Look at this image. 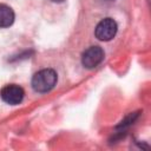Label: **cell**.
Masks as SVG:
<instances>
[{
	"label": "cell",
	"mask_w": 151,
	"mask_h": 151,
	"mask_svg": "<svg viewBox=\"0 0 151 151\" xmlns=\"http://www.w3.org/2000/svg\"><path fill=\"white\" fill-rule=\"evenodd\" d=\"M51 1H53V2H63L64 0H51Z\"/></svg>",
	"instance_id": "cell-6"
},
{
	"label": "cell",
	"mask_w": 151,
	"mask_h": 151,
	"mask_svg": "<svg viewBox=\"0 0 151 151\" xmlns=\"http://www.w3.org/2000/svg\"><path fill=\"white\" fill-rule=\"evenodd\" d=\"M14 21V12L13 9L5 5L0 4V27H9Z\"/></svg>",
	"instance_id": "cell-5"
},
{
	"label": "cell",
	"mask_w": 151,
	"mask_h": 151,
	"mask_svg": "<svg viewBox=\"0 0 151 151\" xmlns=\"http://www.w3.org/2000/svg\"><path fill=\"white\" fill-rule=\"evenodd\" d=\"M117 22L111 18L103 19L96 27L94 34L96 37L101 41H109L111 40L116 33H117Z\"/></svg>",
	"instance_id": "cell-2"
},
{
	"label": "cell",
	"mask_w": 151,
	"mask_h": 151,
	"mask_svg": "<svg viewBox=\"0 0 151 151\" xmlns=\"http://www.w3.org/2000/svg\"><path fill=\"white\" fill-rule=\"evenodd\" d=\"M57 84V73L52 68H44L38 71L32 78V87L34 91L45 93L51 91Z\"/></svg>",
	"instance_id": "cell-1"
},
{
	"label": "cell",
	"mask_w": 151,
	"mask_h": 151,
	"mask_svg": "<svg viewBox=\"0 0 151 151\" xmlns=\"http://www.w3.org/2000/svg\"><path fill=\"white\" fill-rule=\"evenodd\" d=\"M104 59V51L99 46H91L88 47L81 57V64L86 68H94L98 66Z\"/></svg>",
	"instance_id": "cell-4"
},
{
	"label": "cell",
	"mask_w": 151,
	"mask_h": 151,
	"mask_svg": "<svg viewBox=\"0 0 151 151\" xmlns=\"http://www.w3.org/2000/svg\"><path fill=\"white\" fill-rule=\"evenodd\" d=\"M24 94H25V92H24L22 87H20L17 84L6 85L0 91L1 99L9 105H17V104L21 103L24 99Z\"/></svg>",
	"instance_id": "cell-3"
}]
</instances>
